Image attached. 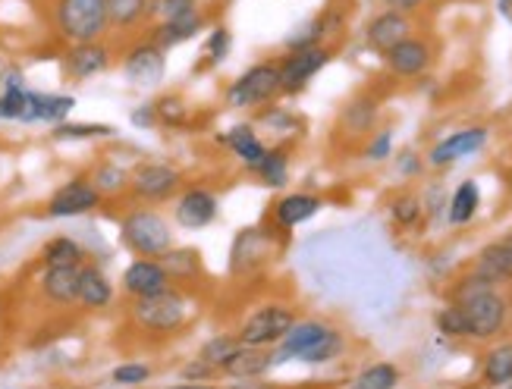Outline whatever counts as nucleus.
Wrapping results in <instances>:
<instances>
[{
  "instance_id": "4d7b16f0",
  "label": "nucleus",
  "mask_w": 512,
  "mask_h": 389,
  "mask_svg": "<svg viewBox=\"0 0 512 389\" xmlns=\"http://www.w3.org/2000/svg\"><path fill=\"white\" fill-rule=\"evenodd\" d=\"M170 389H214V386H198V383H183V386H170Z\"/></svg>"
},
{
  "instance_id": "e433bc0d",
  "label": "nucleus",
  "mask_w": 512,
  "mask_h": 389,
  "mask_svg": "<svg viewBox=\"0 0 512 389\" xmlns=\"http://www.w3.org/2000/svg\"><path fill=\"white\" fill-rule=\"evenodd\" d=\"M239 346H242V342H239L236 333H217V336H211V339L205 342L202 352H198V358L208 361L211 368H224V364L236 355Z\"/></svg>"
},
{
  "instance_id": "72a5a7b5",
  "label": "nucleus",
  "mask_w": 512,
  "mask_h": 389,
  "mask_svg": "<svg viewBox=\"0 0 512 389\" xmlns=\"http://www.w3.org/2000/svg\"><path fill=\"white\" fill-rule=\"evenodd\" d=\"M117 129L114 126H107V123H70V120H63L54 126V139L57 142H88V139H110Z\"/></svg>"
},
{
  "instance_id": "393cba45",
  "label": "nucleus",
  "mask_w": 512,
  "mask_h": 389,
  "mask_svg": "<svg viewBox=\"0 0 512 389\" xmlns=\"http://www.w3.org/2000/svg\"><path fill=\"white\" fill-rule=\"evenodd\" d=\"M220 142H224L242 160V167H249V170H255L258 160L267 154V145L258 139V132H255L252 123H236V126H230L227 135H220Z\"/></svg>"
},
{
  "instance_id": "603ef678",
  "label": "nucleus",
  "mask_w": 512,
  "mask_h": 389,
  "mask_svg": "<svg viewBox=\"0 0 512 389\" xmlns=\"http://www.w3.org/2000/svg\"><path fill=\"white\" fill-rule=\"evenodd\" d=\"M211 371H214L211 364L198 358L195 364H186V368H183V380H192V377H195V380H198V377H208Z\"/></svg>"
},
{
  "instance_id": "58836bf2",
  "label": "nucleus",
  "mask_w": 512,
  "mask_h": 389,
  "mask_svg": "<svg viewBox=\"0 0 512 389\" xmlns=\"http://www.w3.org/2000/svg\"><path fill=\"white\" fill-rule=\"evenodd\" d=\"M421 214H425V208H421V198L418 195H396L390 201V217L396 226H403V230H412V226L421 220Z\"/></svg>"
},
{
  "instance_id": "4be33fe9",
  "label": "nucleus",
  "mask_w": 512,
  "mask_h": 389,
  "mask_svg": "<svg viewBox=\"0 0 512 389\" xmlns=\"http://www.w3.org/2000/svg\"><path fill=\"white\" fill-rule=\"evenodd\" d=\"M321 208H324V198L321 195H311V192L283 195L274 204V226H277V230H293V226H299V223L315 217Z\"/></svg>"
},
{
  "instance_id": "b1692460",
  "label": "nucleus",
  "mask_w": 512,
  "mask_h": 389,
  "mask_svg": "<svg viewBox=\"0 0 512 389\" xmlns=\"http://www.w3.org/2000/svg\"><path fill=\"white\" fill-rule=\"evenodd\" d=\"M267 261V233L261 230H242L233 239L230 248V270L233 273H249L252 267Z\"/></svg>"
},
{
  "instance_id": "c9c22d12",
  "label": "nucleus",
  "mask_w": 512,
  "mask_h": 389,
  "mask_svg": "<svg viewBox=\"0 0 512 389\" xmlns=\"http://www.w3.org/2000/svg\"><path fill=\"white\" fill-rule=\"evenodd\" d=\"M88 179L95 182V189L101 195H120V192L129 189V173L120 164H114V160H104V164H98Z\"/></svg>"
},
{
  "instance_id": "c03bdc74",
  "label": "nucleus",
  "mask_w": 512,
  "mask_h": 389,
  "mask_svg": "<svg viewBox=\"0 0 512 389\" xmlns=\"http://www.w3.org/2000/svg\"><path fill=\"white\" fill-rule=\"evenodd\" d=\"M148 377H151V368L142 361H126V364H117V368L110 371V380H114L117 386H142Z\"/></svg>"
},
{
  "instance_id": "f03ea898",
  "label": "nucleus",
  "mask_w": 512,
  "mask_h": 389,
  "mask_svg": "<svg viewBox=\"0 0 512 389\" xmlns=\"http://www.w3.org/2000/svg\"><path fill=\"white\" fill-rule=\"evenodd\" d=\"M120 242L139 258H164L173 248V230L164 214L136 208L120 220Z\"/></svg>"
},
{
  "instance_id": "4c0bfd02",
  "label": "nucleus",
  "mask_w": 512,
  "mask_h": 389,
  "mask_svg": "<svg viewBox=\"0 0 512 389\" xmlns=\"http://www.w3.org/2000/svg\"><path fill=\"white\" fill-rule=\"evenodd\" d=\"M151 107H154V117H158V126H183L189 120V104L180 95H164Z\"/></svg>"
},
{
  "instance_id": "5fc2aeb1",
  "label": "nucleus",
  "mask_w": 512,
  "mask_h": 389,
  "mask_svg": "<svg viewBox=\"0 0 512 389\" xmlns=\"http://www.w3.org/2000/svg\"><path fill=\"white\" fill-rule=\"evenodd\" d=\"M399 170H403V173H418L421 170V160L412 151H406V157L399 160Z\"/></svg>"
},
{
  "instance_id": "412c9836",
  "label": "nucleus",
  "mask_w": 512,
  "mask_h": 389,
  "mask_svg": "<svg viewBox=\"0 0 512 389\" xmlns=\"http://www.w3.org/2000/svg\"><path fill=\"white\" fill-rule=\"evenodd\" d=\"M76 302L85 311H104L114 302V283L107 280V273L98 264H82L79 267V295Z\"/></svg>"
},
{
  "instance_id": "4468645a",
  "label": "nucleus",
  "mask_w": 512,
  "mask_h": 389,
  "mask_svg": "<svg viewBox=\"0 0 512 389\" xmlns=\"http://www.w3.org/2000/svg\"><path fill=\"white\" fill-rule=\"evenodd\" d=\"M120 286H123V292L129 295V299H145V295H158L173 283L167 277L161 258H136L123 270Z\"/></svg>"
},
{
  "instance_id": "8fccbe9b",
  "label": "nucleus",
  "mask_w": 512,
  "mask_h": 389,
  "mask_svg": "<svg viewBox=\"0 0 512 389\" xmlns=\"http://www.w3.org/2000/svg\"><path fill=\"white\" fill-rule=\"evenodd\" d=\"M129 120H132V126H136V129H154V126H158V117H154V107L151 104L132 110Z\"/></svg>"
},
{
  "instance_id": "49530a36",
  "label": "nucleus",
  "mask_w": 512,
  "mask_h": 389,
  "mask_svg": "<svg viewBox=\"0 0 512 389\" xmlns=\"http://www.w3.org/2000/svg\"><path fill=\"white\" fill-rule=\"evenodd\" d=\"M393 154V132L390 129H381L374 135V139L365 145V157L374 160V164H381V160H387Z\"/></svg>"
},
{
  "instance_id": "5701e85b",
  "label": "nucleus",
  "mask_w": 512,
  "mask_h": 389,
  "mask_svg": "<svg viewBox=\"0 0 512 389\" xmlns=\"http://www.w3.org/2000/svg\"><path fill=\"white\" fill-rule=\"evenodd\" d=\"M41 295L51 305H73L79 295V267H44Z\"/></svg>"
},
{
  "instance_id": "a211bd4d",
  "label": "nucleus",
  "mask_w": 512,
  "mask_h": 389,
  "mask_svg": "<svg viewBox=\"0 0 512 389\" xmlns=\"http://www.w3.org/2000/svg\"><path fill=\"white\" fill-rule=\"evenodd\" d=\"M333 327L324 324V320H296L289 333L277 342V352H274V364L283 361H299L308 349H315L318 342L330 333Z\"/></svg>"
},
{
  "instance_id": "39448f33",
  "label": "nucleus",
  "mask_w": 512,
  "mask_h": 389,
  "mask_svg": "<svg viewBox=\"0 0 512 389\" xmlns=\"http://www.w3.org/2000/svg\"><path fill=\"white\" fill-rule=\"evenodd\" d=\"M465 314V327H469V339L487 342L506 330V320H509V302L506 295L497 292V286L484 289L478 295L465 302H456Z\"/></svg>"
},
{
  "instance_id": "cd10ccee",
  "label": "nucleus",
  "mask_w": 512,
  "mask_h": 389,
  "mask_svg": "<svg viewBox=\"0 0 512 389\" xmlns=\"http://www.w3.org/2000/svg\"><path fill=\"white\" fill-rule=\"evenodd\" d=\"M481 208V189H478V182L475 179H462L456 192L450 195L447 201V220L453 226H465V223H472L475 214Z\"/></svg>"
},
{
  "instance_id": "423d86ee",
  "label": "nucleus",
  "mask_w": 512,
  "mask_h": 389,
  "mask_svg": "<svg viewBox=\"0 0 512 389\" xmlns=\"http://www.w3.org/2000/svg\"><path fill=\"white\" fill-rule=\"evenodd\" d=\"M296 324L293 308L286 305H264L255 314L246 317V324L239 327V342L242 346H258V349H271L289 333V327Z\"/></svg>"
},
{
  "instance_id": "1a4fd4ad",
  "label": "nucleus",
  "mask_w": 512,
  "mask_h": 389,
  "mask_svg": "<svg viewBox=\"0 0 512 389\" xmlns=\"http://www.w3.org/2000/svg\"><path fill=\"white\" fill-rule=\"evenodd\" d=\"M167 73V51H161L151 38H142L136 44H129L123 57V76L139 85V88H154L161 85Z\"/></svg>"
},
{
  "instance_id": "0eeeda50",
  "label": "nucleus",
  "mask_w": 512,
  "mask_h": 389,
  "mask_svg": "<svg viewBox=\"0 0 512 389\" xmlns=\"http://www.w3.org/2000/svg\"><path fill=\"white\" fill-rule=\"evenodd\" d=\"M180 186L183 173L173 164H164V160H145L129 173V189L142 201H167L180 192Z\"/></svg>"
},
{
  "instance_id": "de8ad7c7",
  "label": "nucleus",
  "mask_w": 512,
  "mask_h": 389,
  "mask_svg": "<svg viewBox=\"0 0 512 389\" xmlns=\"http://www.w3.org/2000/svg\"><path fill=\"white\" fill-rule=\"evenodd\" d=\"M318 19H321L324 38H330V35H337V32L346 26V10H343L340 4H327V7L318 13Z\"/></svg>"
},
{
  "instance_id": "dca6fc26",
  "label": "nucleus",
  "mask_w": 512,
  "mask_h": 389,
  "mask_svg": "<svg viewBox=\"0 0 512 389\" xmlns=\"http://www.w3.org/2000/svg\"><path fill=\"white\" fill-rule=\"evenodd\" d=\"M205 26H208V13L198 7L192 13L176 16V19H158L154 22V29L148 32V38L158 44L161 51H170V48H180V44L192 41Z\"/></svg>"
},
{
  "instance_id": "680f3d73",
  "label": "nucleus",
  "mask_w": 512,
  "mask_h": 389,
  "mask_svg": "<svg viewBox=\"0 0 512 389\" xmlns=\"http://www.w3.org/2000/svg\"><path fill=\"white\" fill-rule=\"evenodd\" d=\"M230 4H233V0H230Z\"/></svg>"
},
{
  "instance_id": "c85d7f7f",
  "label": "nucleus",
  "mask_w": 512,
  "mask_h": 389,
  "mask_svg": "<svg viewBox=\"0 0 512 389\" xmlns=\"http://www.w3.org/2000/svg\"><path fill=\"white\" fill-rule=\"evenodd\" d=\"M44 267H82L85 264V248L73 236H54L41 248Z\"/></svg>"
},
{
  "instance_id": "37998d69",
  "label": "nucleus",
  "mask_w": 512,
  "mask_h": 389,
  "mask_svg": "<svg viewBox=\"0 0 512 389\" xmlns=\"http://www.w3.org/2000/svg\"><path fill=\"white\" fill-rule=\"evenodd\" d=\"M26 98H29V88L26 85L0 91V120L22 123V113H26Z\"/></svg>"
},
{
  "instance_id": "ddd939ff",
  "label": "nucleus",
  "mask_w": 512,
  "mask_h": 389,
  "mask_svg": "<svg viewBox=\"0 0 512 389\" xmlns=\"http://www.w3.org/2000/svg\"><path fill=\"white\" fill-rule=\"evenodd\" d=\"M110 70V48L104 41H82L70 44L63 54V73L73 82H85Z\"/></svg>"
},
{
  "instance_id": "6ab92c4d",
  "label": "nucleus",
  "mask_w": 512,
  "mask_h": 389,
  "mask_svg": "<svg viewBox=\"0 0 512 389\" xmlns=\"http://www.w3.org/2000/svg\"><path fill=\"white\" fill-rule=\"evenodd\" d=\"M76 107L73 95H54V91H29L26 98V113H22V123H63L70 120V113Z\"/></svg>"
},
{
  "instance_id": "7ed1b4c3",
  "label": "nucleus",
  "mask_w": 512,
  "mask_h": 389,
  "mask_svg": "<svg viewBox=\"0 0 512 389\" xmlns=\"http://www.w3.org/2000/svg\"><path fill=\"white\" fill-rule=\"evenodd\" d=\"M129 314H132V320H136L139 330L154 333V336H170V333H176V330L186 324L189 302H186V295L176 289V286H167L158 295L132 299Z\"/></svg>"
},
{
  "instance_id": "f257e3e1",
  "label": "nucleus",
  "mask_w": 512,
  "mask_h": 389,
  "mask_svg": "<svg viewBox=\"0 0 512 389\" xmlns=\"http://www.w3.org/2000/svg\"><path fill=\"white\" fill-rule=\"evenodd\" d=\"M54 29L63 41H101L110 32L107 0H54Z\"/></svg>"
},
{
  "instance_id": "bf43d9fd",
  "label": "nucleus",
  "mask_w": 512,
  "mask_h": 389,
  "mask_svg": "<svg viewBox=\"0 0 512 389\" xmlns=\"http://www.w3.org/2000/svg\"><path fill=\"white\" fill-rule=\"evenodd\" d=\"M233 389H246V386H233Z\"/></svg>"
},
{
  "instance_id": "bb28decb",
  "label": "nucleus",
  "mask_w": 512,
  "mask_h": 389,
  "mask_svg": "<svg viewBox=\"0 0 512 389\" xmlns=\"http://www.w3.org/2000/svg\"><path fill=\"white\" fill-rule=\"evenodd\" d=\"M107 16H110V29L132 32L154 16V0H107Z\"/></svg>"
},
{
  "instance_id": "a19ab883",
  "label": "nucleus",
  "mask_w": 512,
  "mask_h": 389,
  "mask_svg": "<svg viewBox=\"0 0 512 389\" xmlns=\"http://www.w3.org/2000/svg\"><path fill=\"white\" fill-rule=\"evenodd\" d=\"M230 48H233V32L227 26H214L205 41V63L208 66L224 63L230 57Z\"/></svg>"
},
{
  "instance_id": "13d9d810",
  "label": "nucleus",
  "mask_w": 512,
  "mask_h": 389,
  "mask_svg": "<svg viewBox=\"0 0 512 389\" xmlns=\"http://www.w3.org/2000/svg\"><path fill=\"white\" fill-rule=\"evenodd\" d=\"M506 186H509V198H512V170L506 173Z\"/></svg>"
},
{
  "instance_id": "9b49d317",
  "label": "nucleus",
  "mask_w": 512,
  "mask_h": 389,
  "mask_svg": "<svg viewBox=\"0 0 512 389\" xmlns=\"http://www.w3.org/2000/svg\"><path fill=\"white\" fill-rule=\"evenodd\" d=\"M217 211H220V201L211 189L205 186H189L176 195V204H173V220L183 226V230H205L217 220Z\"/></svg>"
},
{
  "instance_id": "6e6d98bb",
  "label": "nucleus",
  "mask_w": 512,
  "mask_h": 389,
  "mask_svg": "<svg viewBox=\"0 0 512 389\" xmlns=\"http://www.w3.org/2000/svg\"><path fill=\"white\" fill-rule=\"evenodd\" d=\"M497 10H500L506 19H512V0H497Z\"/></svg>"
},
{
  "instance_id": "20e7f679",
  "label": "nucleus",
  "mask_w": 512,
  "mask_h": 389,
  "mask_svg": "<svg viewBox=\"0 0 512 389\" xmlns=\"http://www.w3.org/2000/svg\"><path fill=\"white\" fill-rule=\"evenodd\" d=\"M277 95H283L280 88V60H261L249 66L246 73L236 76L227 88V104L236 110H255L271 104Z\"/></svg>"
},
{
  "instance_id": "c756f323",
  "label": "nucleus",
  "mask_w": 512,
  "mask_h": 389,
  "mask_svg": "<svg viewBox=\"0 0 512 389\" xmlns=\"http://www.w3.org/2000/svg\"><path fill=\"white\" fill-rule=\"evenodd\" d=\"M481 380L484 386H509L512 383V342H503V346H494L491 352L484 355L481 364Z\"/></svg>"
},
{
  "instance_id": "79ce46f5",
  "label": "nucleus",
  "mask_w": 512,
  "mask_h": 389,
  "mask_svg": "<svg viewBox=\"0 0 512 389\" xmlns=\"http://www.w3.org/2000/svg\"><path fill=\"white\" fill-rule=\"evenodd\" d=\"M434 324L443 336H453V339H469V327H465V314L456 302H450L447 308H440Z\"/></svg>"
},
{
  "instance_id": "3c124183",
  "label": "nucleus",
  "mask_w": 512,
  "mask_h": 389,
  "mask_svg": "<svg viewBox=\"0 0 512 389\" xmlns=\"http://www.w3.org/2000/svg\"><path fill=\"white\" fill-rule=\"evenodd\" d=\"M387 10H399V13H415L418 7H425L428 0H381Z\"/></svg>"
},
{
  "instance_id": "2eb2a0df",
  "label": "nucleus",
  "mask_w": 512,
  "mask_h": 389,
  "mask_svg": "<svg viewBox=\"0 0 512 389\" xmlns=\"http://www.w3.org/2000/svg\"><path fill=\"white\" fill-rule=\"evenodd\" d=\"M412 35V19L409 13H399V10H381L377 16L368 19V26H365V44L374 51V54H387L393 44H399L403 38Z\"/></svg>"
},
{
  "instance_id": "aec40b11",
  "label": "nucleus",
  "mask_w": 512,
  "mask_h": 389,
  "mask_svg": "<svg viewBox=\"0 0 512 389\" xmlns=\"http://www.w3.org/2000/svg\"><path fill=\"white\" fill-rule=\"evenodd\" d=\"M475 273L487 283H512V233H506L503 239L484 245L475 258Z\"/></svg>"
},
{
  "instance_id": "f3484780",
  "label": "nucleus",
  "mask_w": 512,
  "mask_h": 389,
  "mask_svg": "<svg viewBox=\"0 0 512 389\" xmlns=\"http://www.w3.org/2000/svg\"><path fill=\"white\" fill-rule=\"evenodd\" d=\"M487 145V129L484 126H469V129H459L453 135H447L443 142H437L428 154V164L431 167H450L456 160L478 154Z\"/></svg>"
},
{
  "instance_id": "a878e982",
  "label": "nucleus",
  "mask_w": 512,
  "mask_h": 389,
  "mask_svg": "<svg viewBox=\"0 0 512 389\" xmlns=\"http://www.w3.org/2000/svg\"><path fill=\"white\" fill-rule=\"evenodd\" d=\"M274 368V352L271 349H258V346H239L236 355L224 364V374L236 377V380H252L261 377Z\"/></svg>"
},
{
  "instance_id": "864d4df0",
  "label": "nucleus",
  "mask_w": 512,
  "mask_h": 389,
  "mask_svg": "<svg viewBox=\"0 0 512 389\" xmlns=\"http://www.w3.org/2000/svg\"><path fill=\"white\" fill-rule=\"evenodd\" d=\"M0 82H4V88H22V85H26V82H22V70H4Z\"/></svg>"
},
{
  "instance_id": "6e6552de",
  "label": "nucleus",
  "mask_w": 512,
  "mask_h": 389,
  "mask_svg": "<svg viewBox=\"0 0 512 389\" xmlns=\"http://www.w3.org/2000/svg\"><path fill=\"white\" fill-rule=\"evenodd\" d=\"M330 57H333V51L327 48V44L286 51V57L280 60V88H283V95H299V91L330 63Z\"/></svg>"
},
{
  "instance_id": "2f4dec72",
  "label": "nucleus",
  "mask_w": 512,
  "mask_h": 389,
  "mask_svg": "<svg viewBox=\"0 0 512 389\" xmlns=\"http://www.w3.org/2000/svg\"><path fill=\"white\" fill-rule=\"evenodd\" d=\"M252 173H258V179L264 182V186L283 189L289 182V154H286V148H267V154L258 160V167Z\"/></svg>"
},
{
  "instance_id": "052dcab7",
  "label": "nucleus",
  "mask_w": 512,
  "mask_h": 389,
  "mask_svg": "<svg viewBox=\"0 0 512 389\" xmlns=\"http://www.w3.org/2000/svg\"><path fill=\"white\" fill-rule=\"evenodd\" d=\"M509 389H512V383H509Z\"/></svg>"
},
{
  "instance_id": "f8f14e48",
  "label": "nucleus",
  "mask_w": 512,
  "mask_h": 389,
  "mask_svg": "<svg viewBox=\"0 0 512 389\" xmlns=\"http://www.w3.org/2000/svg\"><path fill=\"white\" fill-rule=\"evenodd\" d=\"M434 60V48L428 38L421 35H409L403 38L399 44H393V48L384 54V63L387 70L399 79H415L421 73H428V66Z\"/></svg>"
},
{
  "instance_id": "ea45409f",
  "label": "nucleus",
  "mask_w": 512,
  "mask_h": 389,
  "mask_svg": "<svg viewBox=\"0 0 512 389\" xmlns=\"http://www.w3.org/2000/svg\"><path fill=\"white\" fill-rule=\"evenodd\" d=\"M343 349H346V339H343V333L340 330H330L315 349H308L299 361L302 364H327V361H333L337 355H343Z\"/></svg>"
},
{
  "instance_id": "7c9ffc66",
  "label": "nucleus",
  "mask_w": 512,
  "mask_h": 389,
  "mask_svg": "<svg viewBox=\"0 0 512 389\" xmlns=\"http://www.w3.org/2000/svg\"><path fill=\"white\" fill-rule=\"evenodd\" d=\"M170 283H189L202 273V258H198V248H170L161 258Z\"/></svg>"
},
{
  "instance_id": "473e14b6",
  "label": "nucleus",
  "mask_w": 512,
  "mask_h": 389,
  "mask_svg": "<svg viewBox=\"0 0 512 389\" xmlns=\"http://www.w3.org/2000/svg\"><path fill=\"white\" fill-rule=\"evenodd\" d=\"M343 129L352 132V135H362V132H371L374 123H377V104L371 98H359V101H349L343 117H340Z\"/></svg>"
},
{
  "instance_id": "a18cd8bd",
  "label": "nucleus",
  "mask_w": 512,
  "mask_h": 389,
  "mask_svg": "<svg viewBox=\"0 0 512 389\" xmlns=\"http://www.w3.org/2000/svg\"><path fill=\"white\" fill-rule=\"evenodd\" d=\"M198 7H202L198 0H154V16H158V19H176V16L192 13Z\"/></svg>"
},
{
  "instance_id": "f704fd0d",
  "label": "nucleus",
  "mask_w": 512,
  "mask_h": 389,
  "mask_svg": "<svg viewBox=\"0 0 512 389\" xmlns=\"http://www.w3.org/2000/svg\"><path fill=\"white\" fill-rule=\"evenodd\" d=\"M399 386V368L390 361H377L352 380V389H396Z\"/></svg>"
},
{
  "instance_id": "09e8293b",
  "label": "nucleus",
  "mask_w": 512,
  "mask_h": 389,
  "mask_svg": "<svg viewBox=\"0 0 512 389\" xmlns=\"http://www.w3.org/2000/svg\"><path fill=\"white\" fill-rule=\"evenodd\" d=\"M447 195H443V189L440 186H431L428 189V195H425V201H421V208L428 211V217H437L440 211H447Z\"/></svg>"
},
{
  "instance_id": "9d476101",
  "label": "nucleus",
  "mask_w": 512,
  "mask_h": 389,
  "mask_svg": "<svg viewBox=\"0 0 512 389\" xmlns=\"http://www.w3.org/2000/svg\"><path fill=\"white\" fill-rule=\"evenodd\" d=\"M101 192L95 189V182L88 176H73L70 182L48 198V217L54 220H66V217H82V214H92L98 204H101Z\"/></svg>"
}]
</instances>
